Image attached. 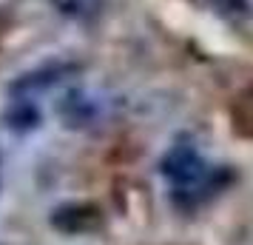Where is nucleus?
Segmentation results:
<instances>
[{
  "mask_svg": "<svg viewBox=\"0 0 253 245\" xmlns=\"http://www.w3.org/2000/svg\"><path fill=\"white\" fill-rule=\"evenodd\" d=\"M91 220H94L91 208H60L57 214H54V225L63 228V231H80V228H85Z\"/></svg>",
  "mask_w": 253,
  "mask_h": 245,
  "instance_id": "obj_2",
  "label": "nucleus"
},
{
  "mask_svg": "<svg viewBox=\"0 0 253 245\" xmlns=\"http://www.w3.org/2000/svg\"><path fill=\"white\" fill-rule=\"evenodd\" d=\"M71 71H74V66H71V63H51V66H43V69L23 74V77L12 86V92H23V94L40 92V89H48V86L60 83L63 77H69Z\"/></svg>",
  "mask_w": 253,
  "mask_h": 245,
  "instance_id": "obj_1",
  "label": "nucleus"
},
{
  "mask_svg": "<svg viewBox=\"0 0 253 245\" xmlns=\"http://www.w3.org/2000/svg\"><path fill=\"white\" fill-rule=\"evenodd\" d=\"M0 183H3V157H0Z\"/></svg>",
  "mask_w": 253,
  "mask_h": 245,
  "instance_id": "obj_3",
  "label": "nucleus"
}]
</instances>
